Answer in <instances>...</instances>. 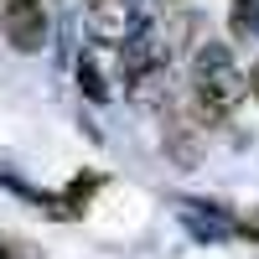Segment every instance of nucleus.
Returning <instances> with one entry per match:
<instances>
[{"label": "nucleus", "mask_w": 259, "mask_h": 259, "mask_svg": "<svg viewBox=\"0 0 259 259\" xmlns=\"http://www.w3.org/2000/svg\"><path fill=\"white\" fill-rule=\"evenodd\" d=\"M78 83H83V94H89V99H99V104H104V99H109V83H104V73L94 68V62H89V57H83V62H78Z\"/></svg>", "instance_id": "423d86ee"}, {"label": "nucleus", "mask_w": 259, "mask_h": 259, "mask_svg": "<svg viewBox=\"0 0 259 259\" xmlns=\"http://www.w3.org/2000/svg\"><path fill=\"white\" fill-rule=\"evenodd\" d=\"M89 6H99V0H89Z\"/></svg>", "instance_id": "9d476101"}, {"label": "nucleus", "mask_w": 259, "mask_h": 259, "mask_svg": "<svg viewBox=\"0 0 259 259\" xmlns=\"http://www.w3.org/2000/svg\"><path fill=\"white\" fill-rule=\"evenodd\" d=\"M249 99V73L233 68L228 41H202L192 57V109L202 124H223L239 104Z\"/></svg>", "instance_id": "f257e3e1"}, {"label": "nucleus", "mask_w": 259, "mask_h": 259, "mask_svg": "<svg viewBox=\"0 0 259 259\" xmlns=\"http://www.w3.org/2000/svg\"><path fill=\"white\" fill-rule=\"evenodd\" d=\"M161 150L177 171H192L202 161V119H197V109H177V104L161 109Z\"/></svg>", "instance_id": "f03ea898"}, {"label": "nucleus", "mask_w": 259, "mask_h": 259, "mask_svg": "<svg viewBox=\"0 0 259 259\" xmlns=\"http://www.w3.org/2000/svg\"><path fill=\"white\" fill-rule=\"evenodd\" d=\"M0 26L16 52H41L47 47V6L41 0H6L0 6Z\"/></svg>", "instance_id": "7ed1b4c3"}, {"label": "nucleus", "mask_w": 259, "mask_h": 259, "mask_svg": "<svg viewBox=\"0 0 259 259\" xmlns=\"http://www.w3.org/2000/svg\"><path fill=\"white\" fill-rule=\"evenodd\" d=\"M249 94L259 99V57H254V68H249Z\"/></svg>", "instance_id": "6e6552de"}, {"label": "nucleus", "mask_w": 259, "mask_h": 259, "mask_svg": "<svg viewBox=\"0 0 259 259\" xmlns=\"http://www.w3.org/2000/svg\"><path fill=\"white\" fill-rule=\"evenodd\" d=\"M177 212H182V223H187V233H192L197 244H218V239H233V233H239V218L223 212V207H212V202L182 197Z\"/></svg>", "instance_id": "20e7f679"}, {"label": "nucleus", "mask_w": 259, "mask_h": 259, "mask_svg": "<svg viewBox=\"0 0 259 259\" xmlns=\"http://www.w3.org/2000/svg\"><path fill=\"white\" fill-rule=\"evenodd\" d=\"M0 259H41V249H31L26 239H11V233H0Z\"/></svg>", "instance_id": "0eeeda50"}, {"label": "nucleus", "mask_w": 259, "mask_h": 259, "mask_svg": "<svg viewBox=\"0 0 259 259\" xmlns=\"http://www.w3.org/2000/svg\"><path fill=\"white\" fill-rule=\"evenodd\" d=\"M0 6H6V0H0Z\"/></svg>", "instance_id": "9b49d317"}, {"label": "nucleus", "mask_w": 259, "mask_h": 259, "mask_svg": "<svg viewBox=\"0 0 259 259\" xmlns=\"http://www.w3.org/2000/svg\"><path fill=\"white\" fill-rule=\"evenodd\" d=\"M228 31L239 36V41H259V0H233Z\"/></svg>", "instance_id": "39448f33"}, {"label": "nucleus", "mask_w": 259, "mask_h": 259, "mask_svg": "<svg viewBox=\"0 0 259 259\" xmlns=\"http://www.w3.org/2000/svg\"><path fill=\"white\" fill-rule=\"evenodd\" d=\"M161 6H177V0H161Z\"/></svg>", "instance_id": "1a4fd4ad"}]
</instances>
